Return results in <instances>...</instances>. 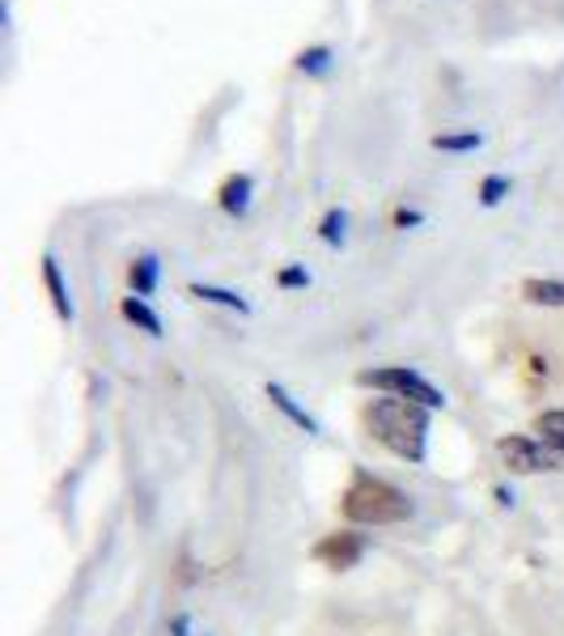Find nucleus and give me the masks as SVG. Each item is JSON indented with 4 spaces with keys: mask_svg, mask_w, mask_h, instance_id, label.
Here are the masks:
<instances>
[{
    "mask_svg": "<svg viewBox=\"0 0 564 636\" xmlns=\"http://www.w3.org/2000/svg\"><path fill=\"white\" fill-rule=\"evenodd\" d=\"M365 433L378 441L382 450H391L403 463H420L425 445H429V407L412 403V399H369L361 407Z\"/></svg>",
    "mask_w": 564,
    "mask_h": 636,
    "instance_id": "obj_1",
    "label": "nucleus"
},
{
    "mask_svg": "<svg viewBox=\"0 0 564 636\" xmlns=\"http://www.w3.org/2000/svg\"><path fill=\"white\" fill-rule=\"evenodd\" d=\"M340 514L357 526H395V522L412 517V501L395 484L369 476V472H353L344 497H340Z\"/></svg>",
    "mask_w": 564,
    "mask_h": 636,
    "instance_id": "obj_2",
    "label": "nucleus"
},
{
    "mask_svg": "<svg viewBox=\"0 0 564 636\" xmlns=\"http://www.w3.org/2000/svg\"><path fill=\"white\" fill-rule=\"evenodd\" d=\"M357 387H365V391H382V395H395V399H412V403H420V407H429V412L445 407L442 391H438L425 374H416V369H407V365L361 369V374H357Z\"/></svg>",
    "mask_w": 564,
    "mask_h": 636,
    "instance_id": "obj_3",
    "label": "nucleus"
},
{
    "mask_svg": "<svg viewBox=\"0 0 564 636\" xmlns=\"http://www.w3.org/2000/svg\"><path fill=\"white\" fill-rule=\"evenodd\" d=\"M496 454L501 463L514 472V476H539V472H561V454L552 445L535 438H523V433H510V438L496 441Z\"/></svg>",
    "mask_w": 564,
    "mask_h": 636,
    "instance_id": "obj_4",
    "label": "nucleus"
},
{
    "mask_svg": "<svg viewBox=\"0 0 564 636\" xmlns=\"http://www.w3.org/2000/svg\"><path fill=\"white\" fill-rule=\"evenodd\" d=\"M365 548H369V539H365L361 530H331V535H322L319 543H315V560H319L322 568H331V573H348V568L361 564Z\"/></svg>",
    "mask_w": 564,
    "mask_h": 636,
    "instance_id": "obj_5",
    "label": "nucleus"
},
{
    "mask_svg": "<svg viewBox=\"0 0 564 636\" xmlns=\"http://www.w3.org/2000/svg\"><path fill=\"white\" fill-rule=\"evenodd\" d=\"M250 199H255V179L246 170H234L225 174V183L217 187V208L225 217H246L250 212Z\"/></svg>",
    "mask_w": 564,
    "mask_h": 636,
    "instance_id": "obj_6",
    "label": "nucleus"
},
{
    "mask_svg": "<svg viewBox=\"0 0 564 636\" xmlns=\"http://www.w3.org/2000/svg\"><path fill=\"white\" fill-rule=\"evenodd\" d=\"M42 289H47L56 315L69 322V318H73V297H69V280H64V268H60L56 255H42Z\"/></svg>",
    "mask_w": 564,
    "mask_h": 636,
    "instance_id": "obj_7",
    "label": "nucleus"
},
{
    "mask_svg": "<svg viewBox=\"0 0 564 636\" xmlns=\"http://www.w3.org/2000/svg\"><path fill=\"white\" fill-rule=\"evenodd\" d=\"M263 395L272 399V407H277V412H284V416H289V420H293V425H297L306 438H319V420H315V416H310V412H306L297 399L289 395L281 382H268V387H263Z\"/></svg>",
    "mask_w": 564,
    "mask_h": 636,
    "instance_id": "obj_8",
    "label": "nucleus"
},
{
    "mask_svg": "<svg viewBox=\"0 0 564 636\" xmlns=\"http://www.w3.org/2000/svg\"><path fill=\"white\" fill-rule=\"evenodd\" d=\"M293 69H297L302 77H310V81L331 77V69H335V51H331L327 42H315V47H302V51L293 56Z\"/></svg>",
    "mask_w": 564,
    "mask_h": 636,
    "instance_id": "obj_9",
    "label": "nucleus"
},
{
    "mask_svg": "<svg viewBox=\"0 0 564 636\" xmlns=\"http://www.w3.org/2000/svg\"><path fill=\"white\" fill-rule=\"evenodd\" d=\"M158 280H161V264L158 255H136L132 268H127V284H132V297H154L158 293Z\"/></svg>",
    "mask_w": 564,
    "mask_h": 636,
    "instance_id": "obj_10",
    "label": "nucleus"
},
{
    "mask_svg": "<svg viewBox=\"0 0 564 636\" xmlns=\"http://www.w3.org/2000/svg\"><path fill=\"white\" fill-rule=\"evenodd\" d=\"M187 293L196 297V302H208V306H225V310H234V315H250V302L234 293V289H221V284H200V280H192L187 284Z\"/></svg>",
    "mask_w": 564,
    "mask_h": 636,
    "instance_id": "obj_11",
    "label": "nucleus"
},
{
    "mask_svg": "<svg viewBox=\"0 0 564 636\" xmlns=\"http://www.w3.org/2000/svg\"><path fill=\"white\" fill-rule=\"evenodd\" d=\"M120 315L132 322V327H140L145 335H154V340H161L165 335V327H161V315L145 302V297H123L120 302Z\"/></svg>",
    "mask_w": 564,
    "mask_h": 636,
    "instance_id": "obj_12",
    "label": "nucleus"
},
{
    "mask_svg": "<svg viewBox=\"0 0 564 636\" xmlns=\"http://www.w3.org/2000/svg\"><path fill=\"white\" fill-rule=\"evenodd\" d=\"M523 297L530 306H556V310H564V280L530 277L523 280Z\"/></svg>",
    "mask_w": 564,
    "mask_h": 636,
    "instance_id": "obj_13",
    "label": "nucleus"
},
{
    "mask_svg": "<svg viewBox=\"0 0 564 636\" xmlns=\"http://www.w3.org/2000/svg\"><path fill=\"white\" fill-rule=\"evenodd\" d=\"M483 145L480 127H454V132H438L433 136V149L438 154H476Z\"/></svg>",
    "mask_w": 564,
    "mask_h": 636,
    "instance_id": "obj_14",
    "label": "nucleus"
},
{
    "mask_svg": "<svg viewBox=\"0 0 564 636\" xmlns=\"http://www.w3.org/2000/svg\"><path fill=\"white\" fill-rule=\"evenodd\" d=\"M535 433H539V441L543 445H552L556 454L564 458V412L561 407H552V412H539L535 416Z\"/></svg>",
    "mask_w": 564,
    "mask_h": 636,
    "instance_id": "obj_15",
    "label": "nucleus"
},
{
    "mask_svg": "<svg viewBox=\"0 0 564 636\" xmlns=\"http://www.w3.org/2000/svg\"><path fill=\"white\" fill-rule=\"evenodd\" d=\"M514 192V179L510 174H483L480 187H476V196H480L483 208H496V204H505Z\"/></svg>",
    "mask_w": 564,
    "mask_h": 636,
    "instance_id": "obj_16",
    "label": "nucleus"
},
{
    "mask_svg": "<svg viewBox=\"0 0 564 636\" xmlns=\"http://www.w3.org/2000/svg\"><path fill=\"white\" fill-rule=\"evenodd\" d=\"M319 238L327 242V246H344V238H348V212H344V208H327V212H322Z\"/></svg>",
    "mask_w": 564,
    "mask_h": 636,
    "instance_id": "obj_17",
    "label": "nucleus"
},
{
    "mask_svg": "<svg viewBox=\"0 0 564 636\" xmlns=\"http://www.w3.org/2000/svg\"><path fill=\"white\" fill-rule=\"evenodd\" d=\"M310 284V272H306V264H284L281 272H277V289H306Z\"/></svg>",
    "mask_w": 564,
    "mask_h": 636,
    "instance_id": "obj_18",
    "label": "nucleus"
},
{
    "mask_svg": "<svg viewBox=\"0 0 564 636\" xmlns=\"http://www.w3.org/2000/svg\"><path fill=\"white\" fill-rule=\"evenodd\" d=\"M420 221H425L420 208H395V230H412V225H420Z\"/></svg>",
    "mask_w": 564,
    "mask_h": 636,
    "instance_id": "obj_19",
    "label": "nucleus"
},
{
    "mask_svg": "<svg viewBox=\"0 0 564 636\" xmlns=\"http://www.w3.org/2000/svg\"><path fill=\"white\" fill-rule=\"evenodd\" d=\"M170 636H192V615H187V611H179V615L170 620Z\"/></svg>",
    "mask_w": 564,
    "mask_h": 636,
    "instance_id": "obj_20",
    "label": "nucleus"
}]
</instances>
